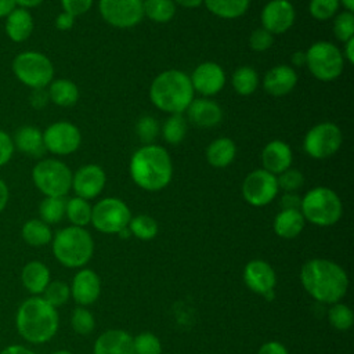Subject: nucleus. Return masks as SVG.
<instances>
[{
  "label": "nucleus",
  "mask_w": 354,
  "mask_h": 354,
  "mask_svg": "<svg viewBox=\"0 0 354 354\" xmlns=\"http://www.w3.org/2000/svg\"><path fill=\"white\" fill-rule=\"evenodd\" d=\"M72 170L55 158L40 159L32 169V181L44 196L65 198L72 188Z\"/></svg>",
  "instance_id": "0eeeda50"
},
{
  "label": "nucleus",
  "mask_w": 354,
  "mask_h": 354,
  "mask_svg": "<svg viewBox=\"0 0 354 354\" xmlns=\"http://www.w3.org/2000/svg\"><path fill=\"white\" fill-rule=\"evenodd\" d=\"M15 77L29 88H46L54 79V65L39 51H24L12 59Z\"/></svg>",
  "instance_id": "6e6552de"
},
{
  "label": "nucleus",
  "mask_w": 354,
  "mask_h": 354,
  "mask_svg": "<svg viewBox=\"0 0 354 354\" xmlns=\"http://www.w3.org/2000/svg\"><path fill=\"white\" fill-rule=\"evenodd\" d=\"M243 282L252 292L267 300H272L275 296L277 274L272 266L266 260H250L243 268Z\"/></svg>",
  "instance_id": "2eb2a0df"
},
{
  "label": "nucleus",
  "mask_w": 354,
  "mask_h": 354,
  "mask_svg": "<svg viewBox=\"0 0 354 354\" xmlns=\"http://www.w3.org/2000/svg\"><path fill=\"white\" fill-rule=\"evenodd\" d=\"M333 33L343 43L354 37V14L350 11L336 14L333 17Z\"/></svg>",
  "instance_id": "79ce46f5"
},
{
  "label": "nucleus",
  "mask_w": 354,
  "mask_h": 354,
  "mask_svg": "<svg viewBox=\"0 0 354 354\" xmlns=\"http://www.w3.org/2000/svg\"><path fill=\"white\" fill-rule=\"evenodd\" d=\"M176 6H181L184 8H196L199 7L203 0H173Z\"/></svg>",
  "instance_id": "052dcab7"
},
{
  "label": "nucleus",
  "mask_w": 354,
  "mask_h": 354,
  "mask_svg": "<svg viewBox=\"0 0 354 354\" xmlns=\"http://www.w3.org/2000/svg\"><path fill=\"white\" fill-rule=\"evenodd\" d=\"M296 18V11L289 0H270L261 10V28L271 35H282L288 32Z\"/></svg>",
  "instance_id": "dca6fc26"
},
{
  "label": "nucleus",
  "mask_w": 354,
  "mask_h": 354,
  "mask_svg": "<svg viewBox=\"0 0 354 354\" xmlns=\"http://www.w3.org/2000/svg\"><path fill=\"white\" fill-rule=\"evenodd\" d=\"M306 225V220L300 210L282 209L274 218V232L283 239H293L299 236Z\"/></svg>",
  "instance_id": "bb28decb"
},
{
  "label": "nucleus",
  "mask_w": 354,
  "mask_h": 354,
  "mask_svg": "<svg viewBox=\"0 0 354 354\" xmlns=\"http://www.w3.org/2000/svg\"><path fill=\"white\" fill-rule=\"evenodd\" d=\"M71 326L77 335H90L95 328V318L86 307H76L71 314Z\"/></svg>",
  "instance_id": "ea45409f"
},
{
  "label": "nucleus",
  "mask_w": 354,
  "mask_h": 354,
  "mask_svg": "<svg viewBox=\"0 0 354 354\" xmlns=\"http://www.w3.org/2000/svg\"><path fill=\"white\" fill-rule=\"evenodd\" d=\"M185 112L188 115V120L202 129L214 127L223 119L221 106L209 97L194 98Z\"/></svg>",
  "instance_id": "412c9836"
},
{
  "label": "nucleus",
  "mask_w": 354,
  "mask_h": 354,
  "mask_svg": "<svg viewBox=\"0 0 354 354\" xmlns=\"http://www.w3.org/2000/svg\"><path fill=\"white\" fill-rule=\"evenodd\" d=\"M0 354H36V353L24 344H8L0 351Z\"/></svg>",
  "instance_id": "5fc2aeb1"
},
{
  "label": "nucleus",
  "mask_w": 354,
  "mask_h": 354,
  "mask_svg": "<svg viewBox=\"0 0 354 354\" xmlns=\"http://www.w3.org/2000/svg\"><path fill=\"white\" fill-rule=\"evenodd\" d=\"M10 199V189L8 185L3 178H0V213L6 209Z\"/></svg>",
  "instance_id": "6e6d98bb"
},
{
  "label": "nucleus",
  "mask_w": 354,
  "mask_h": 354,
  "mask_svg": "<svg viewBox=\"0 0 354 354\" xmlns=\"http://www.w3.org/2000/svg\"><path fill=\"white\" fill-rule=\"evenodd\" d=\"M136 133L144 145L153 144L155 138L160 133V126L155 118L149 115L141 116L136 124Z\"/></svg>",
  "instance_id": "37998d69"
},
{
  "label": "nucleus",
  "mask_w": 354,
  "mask_h": 354,
  "mask_svg": "<svg viewBox=\"0 0 354 354\" xmlns=\"http://www.w3.org/2000/svg\"><path fill=\"white\" fill-rule=\"evenodd\" d=\"M141 1H142V0H141Z\"/></svg>",
  "instance_id": "338daca9"
},
{
  "label": "nucleus",
  "mask_w": 354,
  "mask_h": 354,
  "mask_svg": "<svg viewBox=\"0 0 354 354\" xmlns=\"http://www.w3.org/2000/svg\"><path fill=\"white\" fill-rule=\"evenodd\" d=\"M300 212L306 221L318 227H330L340 220L343 205L333 189L314 187L301 198Z\"/></svg>",
  "instance_id": "423d86ee"
},
{
  "label": "nucleus",
  "mask_w": 354,
  "mask_h": 354,
  "mask_svg": "<svg viewBox=\"0 0 354 354\" xmlns=\"http://www.w3.org/2000/svg\"><path fill=\"white\" fill-rule=\"evenodd\" d=\"M342 54H343V58L348 64H354V37L344 41V48H343Z\"/></svg>",
  "instance_id": "4d7b16f0"
},
{
  "label": "nucleus",
  "mask_w": 354,
  "mask_h": 354,
  "mask_svg": "<svg viewBox=\"0 0 354 354\" xmlns=\"http://www.w3.org/2000/svg\"><path fill=\"white\" fill-rule=\"evenodd\" d=\"M130 207L119 198L100 199L91 209V224L102 234H119L131 218Z\"/></svg>",
  "instance_id": "9d476101"
},
{
  "label": "nucleus",
  "mask_w": 354,
  "mask_h": 354,
  "mask_svg": "<svg viewBox=\"0 0 354 354\" xmlns=\"http://www.w3.org/2000/svg\"><path fill=\"white\" fill-rule=\"evenodd\" d=\"M127 228L130 230L131 235L141 241L153 239L159 230L156 220L148 214H137L131 217Z\"/></svg>",
  "instance_id": "e433bc0d"
},
{
  "label": "nucleus",
  "mask_w": 354,
  "mask_h": 354,
  "mask_svg": "<svg viewBox=\"0 0 354 354\" xmlns=\"http://www.w3.org/2000/svg\"><path fill=\"white\" fill-rule=\"evenodd\" d=\"M120 238H123V239H127L129 236H131V234H130V230L126 227V228H123L119 234H118Z\"/></svg>",
  "instance_id": "0e129e2a"
},
{
  "label": "nucleus",
  "mask_w": 354,
  "mask_h": 354,
  "mask_svg": "<svg viewBox=\"0 0 354 354\" xmlns=\"http://www.w3.org/2000/svg\"><path fill=\"white\" fill-rule=\"evenodd\" d=\"M93 1L94 0H61V6H62V11L76 18L86 14L91 8Z\"/></svg>",
  "instance_id": "de8ad7c7"
},
{
  "label": "nucleus",
  "mask_w": 354,
  "mask_h": 354,
  "mask_svg": "<svg viewBox=\"0 0 354 354\" xmlns=\"http://www.w3.org/2000/svg\"><path fill=\"white\" fill-rule=\"evenodd\" d=\"M290 62L295 66H304L306 65V51H295L290 57Z\"/></svg>",
  "instance_id": "bf43d9fd"
},
{
  "label": "nucleus",
  "mask_w": 354,
  "mask_h": 354,
  "mask_svg": "<svg viewBox=\"0 0 354 354\" xmlns=\"http://www.w3.org/2000/svg\"><path fill=\"white\" fill-rule=\"evenodd\" d=\"M91 209L93 206L88 203V201L79 196H73L66 201L65 216L71 221V225L84 228L91 221Z\"/></svg>",
  "instance_id": "473e14b6"
},
{
  "label": "nucleus",
  "mask_w": 354,
  "mask_h": 354,
  "mask_svg": "<svg viewBox=\"0 0 354 354\" xmlns=\"http://www.w3.org/2000/svg\"><path fill=\"white\" fill-rule=\"evenodd\" d=\"M47 93L50 101L62 108L73 106L79 100V88L69 79H53L47 86Z\"/></svg>",
  "instance_id": "c85d7f7f"
},
{
  "label": "nucleus",
  "mask_w": 354,
  "mask_h": 354,
  "mask_svg": "<svg viewBox=\"0 0 354 354\" xmlns=\"http://www.w3.org/2000/svg\"><path fill=\"white\" fill-rule=\"evenodd\" d=\"M51 354H73V353L69 350H57V351H53Z\"/></svg>",
  "instance_id": "69168bd1"
},
{
  "label": "nucleus",
  "mask_w": 354,
  "mask_h": 354,
  "mask_svg": "<svg viewBox=\"0 0 354 354\" xmlns=\"http://www.w3.org/2000/svg\"><path fill=\"white\" fill-rule=\"evenodd\" d=\"M59 315L55 307L41 296L25 299L15 313V329L22 340L30 344H44L58 332Z\"/></svg>",
  "instance_id": "f03ea898"
},
{
  "label": "nucleus",
  "mask_w": 354,
  "mask_h": 354,
  "mask_svg": "<svg viewBox=\"0 0 354 354\" xmlns=\"http://www.w3.org/2000/svg\"><path fill=\"white\" fill-rule=\"evenodd\" d=\"M41 297L48 304L58 308V307L66 304L68 300L71 299V288L64 281H59V279L50 281V283L47 285L44 292L41 293Z\"/></svg>",
  "instance_id": "58836bf2"
},
{
  "label": "nucleus",
  "mask_w": 354,
  "mask_h": 354,
  "mask_svg": "<svg viewBox=\"0 0 354 354\" xmlns=\"http://www.w3.org/2000/svg\"><path fill=\"white\" fill-rule=\"evenodd\" d=\"M14 148L32 158H41L46 152L43 131L36 126L25 124L21 126L12 136Z\"/></svg>",
  "instance_id": "393cba45"
},
{
  "label": "nucleus",
  "mask_w": 354,
  "mask_h": 354,
  "mask_svg": "<svg viewBox=\"0 0 354 354\" xmlns=\"http://www.w3.org/2000/svg\"><path fill=\"white\" fill-rule=\"evenodd\" d=\"M50 281V268L40 260H30L21 270V283L32 296H41Z\"/></svg>",
  "instance_id": "b1692460"
},
{
  "label": "nucleus",
  "mask_w": 354,
  "mask_h": 354,
  "mask_svg": "<svg viewBox=\"0 0 354 354\" xmlns=\"http://www.w3.org/2000/svg\"><path fill=\"white\" fill-rule=\"evenodd\" d=\"M129 171L133 183L141 189L160 191L171 181L173 162L162 145L148 144L133 153Z\"/></svg>",
  "instance_id": "7ed1b4c3"
},
{
  "label": "nucleus",
  "mask_w": 354,
  "mask_h": 354,
  "mask_svg": "<svg viewBox=\"0 0 354 354\" xmlns=\"http://www.w3.org/2000/svg\"><path fill=\"white\" fill-rule=\"evenodd\" d=\"M189 76L180 69L160 72L149 86V100L162 112L183 113L194 100Z\"/></svg>",
  "instance_id": "20e7f679"
},
{
  "label": "nucleus",
  "mask_w": 354,
  "mask_h": 354,
  "mask_svg": "<svg viewBox=\"0 0 354 354\" xmlns=\"http://www.w3.org/2000/svg\"><path fill=\"white\" fill-rule=\"evenodd\" d=\"M93 354H134L133 336L123 329H108L95 339Z\"/></svg>",
  "instance_id": "5701e85b"
},
{
  "label": "nucleus",
  "mask_w": 354,
  "mask_h": 354,
  "mask_svg": "<svg viewBox=\"0 0 354 354\" xmlns=\"http://www.w3.org/2000/svg\"><path fill=\"white\" fill-rule=\"evenodd\" d=\"M51 250L61 266L83 268L94 254V241L86 228L68 225L53 235Z\"/></svg>",
  "instance_id": "39448f33"
},
{
  "label": "nucleus",
  "mask_w": 354,
  "mask_h": 354,
  "mask_svg": "<svg viewBox=\"0 0 354 354\" xmlns=\"http://www.w3.org/2000/svg\"><path fill=\"white\" fill-rule=\"evenodd\" d=\"M342 142L343 134L340 127L332 122H321L306 133L303 149L314 159H326L340 149Z\"/></svg>",
  "instance_id": "9b49d317"
},
{
  "label": "nucleus",
  "mask_w": 354,
  "mask_h": 354,
  "mask_svg": "<svg viewBox=\"0 0 354 354\" xmlns=\"http://www.w3.org/2000/svg\"><path fill=\"white\" fill-rule=\"evenodd\" d=\"M328 321L336 330H348L354 324V314L344 303H333L328 310Z\"/></svg>",
  "instance_id": "4c0bfd02"
},
{
  "label": "nucleus",
  "mask_w": 354,
  "mask_h": 354,
  "mask_svg": "<svg viewBox=\"0 0 354 354\" xmlns=\"http://www.w3.org/2000/svg\"><path fill=\"white\" fill-rule=\"evenodd\" d=\"M339 3L343 4L344 11H350V12L354 11V0H339Z\"/></svg>",
  "instance_id": "e2e57ef3"
},
{
  "label": "nucleus",
  "mask_w": 354,
  "mask_h": 354,
  "mask_svg": "<svg viewBox=\"0 0 354 354\" xmlns=\"http://www.w3.org/2000/svg\"><path fill=\"white\" fill-rule=\"evenodd\" d=\"M340 7L339 0H310L308 11L317 21L332 19Z\"/></svg>",
  "instance_id": "c03bdc74"
},
{
  "label": "nucleus",
  "mask_w": 354,
  "mask_h": 354,
  "mask_svg": "<svg viewBox=\"0 0 354 354\" xmlns=\"http://www.w3.org/2000/svg\"><path fill=\"white\" fill-rule=\"evenodd\" d=\"M300 203H301V198L296 192H285L279 201V205L282 209L300 210Z\"/></svg>",
  "instance_id": "603ef678"
},
{
  "label": "nucleus",
  "mask_w": 354,
  "mask_h": 354,
  "mask_svg": "<svg viewBox=\"0 0 354 354\" xmlns=\"http://www.w3.org/2000/svg\"><path fill=\"white\" fill-rule=\"evenodd\" d=\"M257 354H289V351L281 342L270 340L260 346Z\"/></svg>",
  "instance_id": "3c124183"
},
{
  "label": "nucleus",
  "mask_w": 354,
  "mask_h": 354,
  "mask_svg": "<svg viewBox=\"0 0 354 354\" xmlns=\"http://www.w3.org/2000/svg\"><path fill=\"white\" fill-rule=\"evenodd\" d=\"M236 155V145L228 137H218L213 140L205 151V156L209 165L213 167H227L231 165Z\"/></svg>",
  "instance_id": "cd10ccee"
},
{
  "label": "nucleus",
  "mask_w": 354,
  "mask_h": 354,
  "mask_svg": "<svg viewBox=\"0 0 354 354\" xmlns=\"http://www.w3.org/2000/svg\"><path fill=\"white\" fill-rule=\"evenodd\" d=\"M176 10L177 6L173 0H142L144 17L158 24L171 21L176 15Z\"/></svg>",
  "instance_id": "2f4dec72"
},
{
  "label": "nucleus",
  "mask_w": 354,
  "mask_h": 354,
  "mask_svg": "<svg viewBox=\"0 0 354 354\" xmlns=\"http://www.w3.org/2000/svg\"><path fill=\"white\" fill-rule=\"evenodd\" d=\"M29 102L35 109H43L50 102V97L46 88H33L29 95Z\"/></svg>",
  "instance_id": "8fccbe9b"
},
{
  "label": "nucleus",
  "mask_w": 354,
  "mask_h": 354,
  "mask_svg": "<svg viewBox=\"0 0 354 354\" xmlns=\"http://www.w3.org/2000/svg\"><path fill=\"white\" fill-rule=\"evenodd\" d=\"M43 3V0H15V4L17 7H21V8H35L37 6H40Z\"/></svg>",
  "instance_id": "680f3d73"
},
{
  "label": "nucleus",
  "mask_w": 354,
  "mask_h": 354,
  "mask_svg": "<svg viewBox=\"0 0 354 354\" xmlns=\"http://www.w3.org/2000/svg\"><path fill=\"white\" fill-rule=\"evenodd\" d=\"M259 75L252 66H239L232 73V87L239 95L253 94L259 87Z\"/></svg>",
  "instance_id": "f704fd0d"
},
{
  "label": "nucleus",
  "mask_w": 354,
  "mask_h": 354,
  "mask_svg": "<svg viewBox=\"0 0 354 354\" xmlns=\"http://www.w3.org/2000/svg\"><path fill=\"white\" fill-rule=\"evenodd\" d=\"M106 183V174L104 169L98 165L88 163L79 167L72 174V188L76 196L86 201L97 198Z\"/></svg>",
  "instance_id": "f3484780"
},
{
  "label": "nucleus",
  "mask_w": 354,
  "mask_h": 354,
  "mask_svg": "<svg viewBox=\"0 0 354 354\" xmlns=\"http://www.w3.org/2000/svg\"><path fill=\"white\" fill-rule=\"evenodd\" d=\"M98 10L106 24L119 29L133 28L144 18L141 0H100Z\"/></svg>",
  "instance_id": "4468645a"
},
{
  "label": "nucleus",
  "mask_w": 354,
  "mask_h": 354,
  "mask_svg": "<svg viewBox=\"0 0 354 354\" xmlns=\"http://www.w3.org/2000/svg\"><path fill=\"white\" fill-rule=\"evenodd\" d=\"M134 354H162V343L152 332H141L133 337Z\"/></svg>",
  "instance_id": "a19ab883"
},
{
  "label": "nucleus",
  "mask_w": 354,
  "mask_h": 354,
  "mask_svg": "<svg viewBox=\"0 0 354 354\" xmlns=\"http://www.w3.org/2000/svg\"><path fill=\"white\" fill-rule=\"evenodd\" d=\"M203 4L218 18L235 19L248 11L250 0H203Z\"/></svg>",
  "instance_id": "7c9ffc66"
},
{
  "label": "nucleus",
  "mask_w": 354,
  "mask_h": 354,
  "mask_svg": "<svg viewBox=\"0 0 354 354\" xmlns=\"http://www.w3.org/2000/svg\"><path fill=\"white\" fill-rule=\"evenodd\" d=\"M53 235L51 227L40 218H30L25 221L21 228L22 241L32 248H43L51 243Z\"/></svg>",
  "instance_id": "c756f323"
},
{
  "label": "nucleus",
  "mask_w": 354,
  "mask_h": 354,
  "mask_svg": "<svg viewBox=\"0 0 354 354\" xmlns=\"http://www.w3.org/2000/svg\"><path fill=\"white\" fill-rule=\"evenodd\" d=\"M46 151L66 156L76 152L82 144V133L79 127L71 122L59 120L48 124L43 131Z\"/></svg>",
  "instance_id": "ddd939ff"
},
{
  "label": "nucleus",
  "mask_w": 354,
  "mask_h": 354,
  "mask_svg": "<svg viewBox=\"0 0 354 354\" xmlns=\"http://www.w3.org/2000/svg\"><path fill=\"white\" fill-rule=\"evenodd\" d=\"M293 153L288 142L282 140H272L261 151L263 169L278 176L292 166Z\"/></svg>",
  "instance_id": "4be33fe9"
},
{
  "label": "nucleus",
  "mask_w": 354,
  "mask_h": 354,
  "mask_svg": "<svg viewBox=\"0 0 354 354\" xmlns=\"http://www.w3.org/2000/svg\"><path fill=\"white\" fill-rule=\"evenodd\" d=\"M187 130H188V123H187V119L183 116V113L169 115V118L163 122L160 127L163 140L171 145L180 144L185 138Z\"/></svg>",
  "instance_id": "72a5a7b5"
},
{
  "label": "nucleus",
  "mask_w": 354,
  "mask_h": 354,
  "mask_svg": "<svg viewBox=\"0 0 354 354\" xmlns=\"http://www.w3.org/2000/svg\"><path fill=\"white\" fill-rule=\"evenodd\" d=\"M277 183L278 188L283 192H296L299 188L303 187L304 176L300 170L289 167L277 176Z\"/></svg>",
  "instance_id": "a18cd8bd"
},
{
  "label": "nucleus",
  "mask_w": 354,
  "mask_h": 354,
  "mask_svg": "<svg viewBox=\"0 0 354 354\" xmlns=\"http://www.w3.org/2000/svg\"><path fill=\"white\" fill-rule=\"evenodd\" d=\"M304 290L318 303L340 301L348 289V277L342 266L328 259L307 260L300 268Z\"/></svg>",
  "instance_id": "f257e3e1"
},
{
  "label": "nucleus",
  "mask_w": 354,
  "mask_h": 354,
  "mask_svg": "<svg viewBox=\"0 0 354 354\" xmlns=\"http://www.w3.org/2000/svg\"><path fill=\"white\" fill-rule=\"evenodd\" d=\"M65 198L44 196L39 205V218L46 224H58L65 217Z\"/></svg>",
  "instance_id": "c9c22d12"
},
{
  "label": "nucleus",
  "mask_w": 354,
  "mask_h": 354,
  "mask_svg": "<svg viewBox=\"0 0 354 354\" xmlns=\"http://www.w3.org/2000/svg\"><path fill=\"white\" fill-rule=\"evenodd\" d=\"M15 8V0H0V18H7Z\"/></svg>",
  "instance_id": "13d9d810"
},
{
  "label": "nucleus",
  "mask_w": 354,
  "mask_h": 354,
  "mask_svg": "<svg viewBox=\"0 0 354 354\" xmlns=\"http://www.w3.org/2000/svg\"><path fill=\"white\" fill-rule=\"evenodd\" d=\"M15 148H14L12 137L4 130H0V167L7 165L11 160Z\"/></svg>",
  "instance_id": "09e8293b"
},
{
  "label": "nucleus",
  "mask_w": 354,
  "mask_h": 354,
  "mask_svg": "<svg viewBox=\"0 0 354 354\" xmlns=\"http://www.w3.org/2000/svg\"><path fill=\"white\" fill-rule=\"evenodd\" d=\"M35 22L32 14L26 8L17 7L6 18V35L14 43H24L28 40L33 32Z\"/></svg>",
  "instance_id": "a878e982"
},
{
  "label": "nucleus",
  "mask_w": 354,
  "mask_h": 354,
  "mask_svg": "<svg viewBox=\"0 0 354 354\" xmlns=\"http://www.w3.org/2000/svg\"><path fill=\"white\" fill-rule=\"evenodd\" d=\"M71 297L76 304L86 307L95 303L101 295V279L91 268H80L69 285Z\"/></svg>",
  "instance_id": "6ab92c4d"
},
{
  "label": "nucleus",
  "mask_w": 354,
  "mask_h": 354,
  "mask_svg": "<svg viewBox=\"0 0 354 354\" xmlns=\"http://www.w3.org/2000/svg\"><path fill=\"white\" fill-rule=\"evenodd\" d=\"M189 79L195 93L210 98L223 90L225 84V72L217 62L205 61L192 71Z\"/></svg>",
  "instance_id": "a211bd4d"
},
{
  "label": "nucleus",
  "mask_w": 354,
  "mask_h": 354,
  "mask_svg": "<svg viewBox=\"0 0 354 354\" xmlns=\"http://www.w3.org/2000/svg\"><path fill=\"white\" fill-rule=\"evenodd\" d=\"M297 73L289 65H277L267 71L263 77V88L272 97L288 95L297 84Z\"/></svg>",
  "instance_id": "aec40b11"
},
{
  "label": "nucleus",
  "mask_w": 354,
  "mask_h": 354,
  "mask_svg": "<svg viewBox=\"0 0 354 354\" xmlns=\"http://www.w3.org/2000/svg\"><path fill=\"white\" fill-rule=\"evenodd\" d=\"M54 24H55V28H57L58 30L65 32V30L72 29V26L75 25V17L71 15V14H68V12H65V11H62V12H59V14L57 15Z\"/></svg>",
  "instance_id": "864d4df0"
},
{
  "label": "nucleus",
  "mask_w": 354,
  "mask_h": 354,
  "mask_svg": "<svg viewBox=\"0 0 354 354\" xmlns=\"http://www.w3.org/2000/svg\"><path fill=\"white\" fill-rule=\"evenodd\" d=\"M274 44V35H271L264 28L254 29L249 36V47L256 53L267 51Z\"/></svg>",
  "instance_id": "49530a36"
},
{
  "label": "nucleus",
  "mask_w": 354,
  "mask_h": 354,
  "mask_svg": "<svg viewBox=\"0 0 354 354\" xmlns=\"http://www.w3.org/2000/svg\"><path fill=\"white\" fill-rule=\"evenodd\" d=\"M306 66L321 82L337 79L344 69L342 51L330 41H315L306 51Z\"/></svg>",
  "instance_id": "1a4fd4ad"
},
{
  "label": "nucleus",
  "mask_w": 354,
  "mask_h": 354,
  "mask_svg": "<svg viewBox=\"0 0 354 354\" xmlns=\"http://www.w3.org/2000/svg\"><path fill=\"white\" fill-rule=\"evenodd\" d=\"M278 192L277 176L263 167L250 171L242 183V196L254 207H263L271 203Z\"/></svg>",
  "instance_id": "f8f14e48"
}]
</instances>
